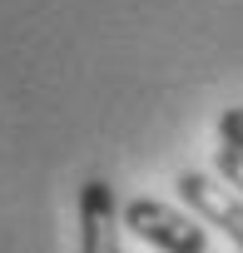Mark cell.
Segmentation results:
<instances>
[{"instance_id":"cell-3","label":"cell","mask_w":243,"mask_h":253,"mask_svg":"<svg viewBox=\"0 0 243 253\" xmlns=\"http://www.w3.org/2000/svg\"><path fill=\"white\" fill-rule=\"evenodd\" d=\"M119 228H124V209L114 199V184L84 179L80 184V253H124Z\"/></svg>"},{"instance_id":"cell-4","label":"cell","mask_w":243,"mask_h":253,"mask_svg":"<svg viewBox=\"0 0 243 253\" xmlns=\"http://www.w3.org/2000/svg\"><path fill=\"white\" fill-rule=\"evenodd\" d=\"M213 169H218V179H228V184L243 194V149H233V144H218V154H213Z\"/></svg>"},{"instance_id":"cell-2","label":"cell","mask_w":243,"mask_h":253,"mask_svg":"<svg viewBox=\"0 0 243 253\" xmlns=\"http://www.w3.org/2000/svg\"><path fill=\"white\" fill-rule=\"evenodd\" d=\"M174 189H179V199H184L203 223L223 228V233L233 238V248L243 253V194H238L228 179H213V174L184 169V174L174 179Z\"/></svg>"},{"instance_id":"cell-5","label":"cell","mask_w":243,"mask_h":253,"mask_svg":"<svg viewBox=\"0 0 243 253\" xmlns=\"http://www.w3.org/2000/svg\"><path fill=\"white\" fill-rule=\"evenodd\" d=\"M218 139L233 144V149H243V104H233V109L218 114Z\"/></svg>"},{"instance_id":"cell-1","label":"cell","mask_w":243,"mask_h":253,"mask_svg":"<svg viewBox=\"0 0 243 253\" xmlns=\"http://www.w3.org/2000/svg\"><path fill=\"white\" fill-rule=\"evenodd\" d=\"M124 228L144 243H154L159 253H208V233L203 223H194L189 213L159 204V199H129L124 204Z\"/></svg>"}]
</instances>
